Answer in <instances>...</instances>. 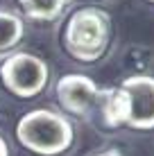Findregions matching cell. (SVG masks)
<instances>
[{
    "label": "cell",
    "mask_w": 154,
    "mask_h": 156,
    "mask_svg": "<svg viewBox=\"0 0 154 156\" xmlns=\"http://www.w3.org/2000/svg\"><path fill=\"white\" fill-rule=\"evenodd\" d=\"M113 36L111 16L100 7H79L68 16L61 45L68 57L82 63H95L107 55Z\"/></svg>",
    "instance_id": "obj_2"
},
{
    "label": "cell",
    "mask_w": 154,
    "mask_h": 156,
    "mask_svg": "<svg viewBox=\"0 0 154 156\" xmlns=\"http://www.w3.org/2000/svg\"><path fill=\"white\" fill-rule=\"evenodd\" d=\"M48 79H50L48 63L32 52H12L0 63V82L9 93L20 100L41 95L48 86Z\"/></svg>",
    "instance_id": "obj_4"
},
{
    "label": "cell",
    "mask_w": 154,
    "mask_h": 156,
    "mask_svg": "<svg viewBox=\"0 0 154 156\" xmlns=\"http://www.w3.org/2000/svg\"><path fill=\"white\" fill-rule=\"evenodd\" d=\"M25 18L34 23H52L63 14L68 0H16Z\"/></svg>",
    "instance_id": "obj_6"
},
{
    "label": "cell",
    "mask_w": 154,
    "mask_h": 156,
    "mask_svg": "<svg viewBox=\"0 0 154 156\" xmlns=\"http://www.w3.org/2000/svg\"><path fill=\"white\" fill-rule=\"evenodd\" d=\"M16 140L36 156H59L73 147L75 129L66 115L52 109H34L20 115Z\"/></svg>",
    "instance_id": "obj_3"
},
{
    "label": "cell",
    "mask_w": 154,
    "mask_h": 156,
    "mask_svg": "<svg viewBox=\"0 0 154 156\" xmlns=\"http://www.w3.org/2000/svg\"><path fill=\"white\" fill-rule=\"evenodd\" d=\"M55 95H57L59 106L66 113L75 118H88L98 109L100 86L86 75L70 73V75L59 77V82L55 86Z\"/></svg>",
    "instance_id": "obj_5"
},
{
    "label": "cell",
    "mask_w": 154,
    "mask_h": 156,
    "mask_svg": "<svg viewBox=\"0 0 154 156\" xmlns=\"http://www.w3.org/2000/svg\"><path fill=\"white\" fill-rule=\"evenodd\" d=\"M100 120L107 129H154V77L131 75L113 88H100L98 109Z\"/></svg>",
    "instance_id": "obj_1"
},
{
    "label": "cell",
    "mask_w": 154,
    "mask_h": 156,
    "mask_svg": "<svg viewBox=\"0 0 154 156\" xmlns=\"http://www.w3.org/2000/svg\"><path fill=\"white\" fill-rule=\"evenodd\" d=\"M0 156H9V147H7V143H5L2 136H0Z\"/></svg>",
    "instance_id": "obj_8"
},
{
    "label": "cell",
    "mask_w": 154,
    "mask_h": 156,
    "mask_svg": "<svg viewBox=\"0 0 154 156\" xmlns=\"http://www.w3.org/2000/svg\"><path fill=\"white\" fill-rule=\"evenodd\" d=\"M95 156H123L118 152V149H104V152H100V154H95Z\"/></svg>",
    "instance_id": "obj_9"
},
{
    "label": "cell",
    "mask_w": 154,
    "mask_h": 156,
    "mask_svg": "<svg viewBox=\"0 0 154 156\" xmlns=\"http://www.w3.org/2000/svg\"><path fill=\"white\" fill-rule=\"evenodd\" d=\"M25 23L18 14L0 9V55H12V50L23 41Z\"/></svg>",
    "instance_id": "obj_7"
},
{
    "label": "cell",
    "mask_w": 154,
    "mask_h": 156,
    "mask_svg": "<svg viewBox=\"0 0 154 156\" xmlns=\"http://www.w3.org/2000/svg\"><path fill=\"white\" fill-rule=\"evenodd\" d=\"M147 2H152V5H154V0H147Z\"/></svg>",
    "instance_id": "obj_10"
}]
</instances>
